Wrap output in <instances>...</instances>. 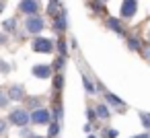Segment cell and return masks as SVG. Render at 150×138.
<instances>
[{
	"label": "cell",
	"instance_id": "6da1fadb",
	"mask_svg": "<svg viewBox=\"0 0 150 138\" xmlns=\"http://www.w3.org/2000/svg\"><path fill=\"white\" fill-rule=\"evenodd\" d=\"M33 50H35L37 54H50V52L54 50V43H52L50 39H45V37H37V39L33 41Z\"/></svg>",
	"mask_w": 150,
	"mask_h": 138
},
{
	"label": "cell",
	"instance_id": "7a4b0ae2",
	"mask_svg": "<svg viewBox=\"0 0 150 138\" xmlns=\"http://www.w3.org/2000/svg\"><path fill=\"white\" fill-rule=\"evenodd\" d=\"M11 122L17 124V126H25V124L29 122V115H27L25 109H15V111L11 113Z\"/></svg>",
	"mask_w": 150,
	"mask_h": 138
},
{
	"label": "cell",
	"instance_id": "3957f363",
	"mask_svg": "<svg viewBox=\"0 0 150 138\" xmlns=\"http://www.w3.org/2000/svg\"><path fill=\"white\" fill-rule=\"evenodd\" d=\"M43 29V21L39 17H29L27 19V31L29 33H39Z\"/></svg>",
	"mask_w": 150,
	"mask_h": 138
},
{
	"label": "cell",
	"instance_id": "277c9868",
	"mask_svg": "<svg viewBox=\"0 0 150 138\" xmlns=\"http://www.w3.org/2000/svg\"><path fill=\"white\" fill-rule=\"evenodd\" d=\"M29 120L35 122V124H45V122L50 120V113H47L45 109H37V111H33V115H31Z\"/></svg>",
	"mask_w": 150,
	"mask_h": 138
},
{
	"label": "cell",
	"instance_id": "5b68a950",
	"mask_svg": "<svg viewBox=\"0 0 150 138\" xmlns=\"http://www.w3.org/2000/svg\"><path fill=\"white\" fill-rule=\"evenodd\" d=\"M37 0H23V2L19 4V9L23 11V13H27V15H31V13H35L37 11Z\"/></svg>",
	"mask_w": 150,
	"mask_h": 138
},
{
	"label": "cell",
	"instance_id": "8992f818",
	"mask_svg": "<svg viewBox=\"0 0 150 138\" xmlns=\"http://www.w3.org/2000/svg\"><path fill=\"white\" fill-rule=\"evenodd\" d=\"M136 13V0H125L123 6H121V15L123 17H134Z\"/></svg>",
	"mask_w": 150,
	"mask_h": 138
},
{
	"label": "cell",
	"instance_id": "52a82bcc",
	"mask_svg": "<svg viewBox=\"0 0 150 138\" xmlns=\"http://www.w3.org/2000/svg\"><path fill=\"white\" fill-rule=\"evenodd\" d=\"M23 95H25V89L19 87V85H15V87L8 91V101H19V99H23Z\"/></svg>",
	"mask_w": 150,
	"mask_h": 138
},
{
	"label": "cell",
	"instance_id": "ba28073f",
	"mask_svg": "<svg viewBox=\"0 0 150 138\" xmlns=\"http://www.w3.org/2000/svg\"><path fill=\"white\" fill-rule=\"evenodd\" d=\"M33 74H35V76H39V78H47V76L52 74V68H50V66L39 64V66H35V68H33Z\"/></svg>",
	"mask_w": 150,
	"mask_h": 138
},
{
	"label": "cell",
	"instance_id": "9c48e42d",
	"mask_svg": "<svg viewBox=\"0 0 150 138\" xmlns=\"http://www.w3.org/2000/svg\"><path fill=\"white\" fill-rule=\"evenodd\" d=\"M109 27H111L113 31H117L119 35L123 33V27H121V25H119V21H115V19H109Z\"/></svg>",
	"mask_w": 150,
	"mask_h": 138
},
{
	"label": "cell",
	"instance_id": "30bf717a",
	"mask_svg": "<svg viewBox=\"0 0 150 138\" xmlns=\"http://www.w3.org/2000/svg\"><path fill=\"white\" fill-rule=\"evenodd\" d=\"M97 115H99L101 120H107V117H109V111H107V107H105V105H99V107H97Z\"/></svg>",
	"mask_w": 150,
	"mask_h": 138
},
{
	"label": "cell",
	"instance_id": "8fae6325",
	"mask_svg": "<svg viewBox=\"0 0 150 138\" xmlns=\"http://www.w3.org/2000/svg\"><path fill=\"white\" fill-rule=\"evenodd\" d=\"M105 97H107V101H109L111 105H123V103H121V99H119V97H115V95H111V93H107Z\"/></svg>",
	"mask_w": 150,
	"mask_h": 138
},
{
	"label": "cell",
	"instance_id": "7c38bea8",
	"mask_svg": "<svg viewBox=\"0 0 150 138\" xmlns=\"http://www.w3.org/2000/svg\"><path fill=\"white\" fill-rule=\"evenodd\" d=\"M4 105H8V95L0 89V107H4Z\"/></svg>",
	"mask_w": 150,
	"mask_h": 138
},
{
	"label": "cell",
	"instance_id": "4fadbf2b",
	"mask_svg": "<svg viewBox=\"0 0 150 138\" xmlns=\"http://www.w3.org/2000/svg\"><path fill=\"white\" fill-rule=\"evenodd\" d=\"M127 46H129V50H140V43H138V39H129V41H127Z\"/></svg>",
	"mask_w": 150,
	"mask_h": 138
},
{
	"label": "cell",
	"instance_id": "5bb4252c",
	"mask_svg": "<svg viewBox=\"0 0 150 138\" xmlns=\"http://www.w3.org/2000/svg\"><path fill=\"white\" fill-rule=\"evenodd\" d=\"M82 83H84V87H86V91H91V93L95 91V87L91 85V80H86V78H82Z\"/></svg>",
	"mask_w": 150,
	"mask_h": 138
},
{
	"label": "cell",
	"instance_id": "9a60e30c",
	"mask_svg": "<svg viewBox=\"0 0 150 138\" xmlns=\"http://www.w3.org/2000/svg\"><path fill=\"white\" fill-rule=\"evenodd\" d=\"M117 136V130H107L105 132V138H115Z\"/></svg>",
	"mask_w": 150,
	"mask_h": 138
},
{
	"label": "cell",
	"instance_id": "2e32d148",
	"mask_svg": "<svg viewBox=\"0 0 150 138\" xmlns=\"http://www.w3.org/2000/svg\"><path fill=\"white\" fill-rule=\"evenodd\" d=\"M56 134H58V124L50 126V136H56Z\"/></svg>",
	"mask_w": 150,
	"mask_h": 138
},
{
	"label": "cell",
	"instance_id": "e0dca14e",
	"mask_svg": "<svg viewBox=\"0 0 150 138\" xmlns=\"http://www.w3.org/2000/svg\"><path fill=\"white\" fill-rule=\"evenodd\" d=\"M0 70H2V72H8L11 68H8V64H6V62H0Z\"/></svg>",
	"mask_w": 150,
	"mask_h": 138
},
{
	"label": "cell",
	"instance_id": "ac0fdd59",
	"mask_svg": "<svg viewBox=\"0 0 150 138\" xmlns=\"http://www.w3.org/2000/svg\"><path fill=\"white\" fill-rule=\"evenodd\" d=\"M142 124H144L146 128H148V124H150V120H148V115H146V113H142Z\"/></svg>",
	"mask_w": 150,
	"mask_h": 138
},
{
	"label": "cell",
	"instance_id": "d6986e66",
	"mask_svg": "<svg viewBox=\"0 0 150 138\" xmlns=\"http://www.w3.org/2000/svg\"><path fill=\"white\" fill-rule=\"evenodd\" d=\"M4 27H6V29H13V27H15V21H6Z\"/></svg>",
	"mask_w": 150,
	"mask_h": 138
},
{
	"label": "cell",
	"instance_id": "ffe728a7",
	"mask_svg": "<svg viewBox=\"0 0 150 138\" xmlns=\"http://www.w3.org/2000/svg\"><path fill=\"white\" fill-rule=\"evenodd\" d=\"M6 130V122H2V120H0V134H2Z\"/></svg>",
	"mask_w": 150,
	"mask_h": 138
},
{
	"label": "cell",
	"instance_id": "44dd1931",
	"mask_svg": "<svg viewBox=\"0 0 150 138\" xmlns=\"http://www.w3.org/2000/svg\"><path fill=\"white\" fill-rule=\"evenodd\" d=\"M60 87H62V76L56 78V89H60Z\"/></svg>",
	"mask_w": 150,
	"mask_h": 138
},
{
	"label": "cell",
	"instance_id": "7402d4cb",
	"mask_svg": "<svg viewBox=\"0 0 150 138\" xmlns=\"http://www.w3.org/2000/svg\"><path fill=\"white\" fill-rule=\"evenodd\" d=\"M95 115H97V113H95L93 109H88V120H95Z\"/></svg>",
	"mask_w": 150,
	"mask_h": 138
},
{
	"label": "cell",
	"instance_id": "603a6c76",
	"mask_svg": "<svg viewBox=\"0 0 150 138\" xmlns=\"http://www.w3.org/2000/svg\"><path fill=\"white\" fill-rule=\"evenodd\" d=\"M2 9H4V0H0V13H2Z\"/></svg>",
	"mask_w": 150,
	"mask_h": 138
},
{
	"label": "cell",
	"instance_id": "cb8c5ba5",
	"mask_svg": "<svg viewBox=\"0 0 150 138\" xmlns=\"http://www.w3.org/2000/svg\"><path fill=\"white\" fill-rule=\"evenodd\" d=\"M136 138H148V134H142V136H136Z\"/></svg>",
	"mask_w": 150,
	"mask_h": 138
},
{
	"label": "cell",
	"instance_id": "d4e9b609",
	"mask_svg": "<svg viewBox=\"0 0 150 138\" xmlns=\"http://www.w3.org/2000/svg\"><path fill=\"white\" fill-rule=\"evenodd\" d=\"M31 138H41V136H31Z\"/></svg>",
	"mask_w": 150,
	"mask_h": 138
},
{
	"label": "cell",
	"instance_id": "484cf974",
	"mask_svg": "<svg viewBox=\"0 0 150 138\" xmlns=\"http://www.w3.org/2000/svg\"><path fill=\"white\" fill-rule=\"evenodd\" d=\"M101 2H107V0H101Z\"/></svg>",
	"mask_w": 150,
	"mask_h": 138
},
{
	"label": "cell",
	"instance_id": "4316f807",
	"mask_svg": "<svg viewBox=\"0 0 150 138\" xmlns=\"http://www.w3.org/2000/svg\"><path fill=\"white\" fill-rule=\"evenodd\" d=\"M91 138H95V136H91Z\"/></svg>",
	"mask_w": 150,
	"mask_h": 138
}]
</instances>
